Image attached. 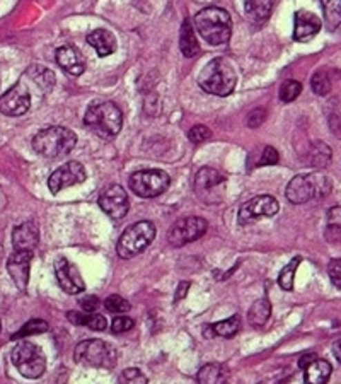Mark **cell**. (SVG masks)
I'll list each match as a JSON object with an SVG mask.
<instances>
[{
	"instance_id": "obj_1",
	"label": "cell",
	"mask_w": 341,
	"mask_h": 384,
	"mask_svg": "<svg viewBox=\"0 0 341 384\" xmlns=\"http://www.w3.org/2000/svg\"><path fill=\"white\" fill-rule=\"evenodd\" d=\"M195 31L208 45L219 46L227 43L232 35L231 14L222 7H205L195 16Z\"/></svg>"
},
{
	"instance_id": "obj_2",
	"label": "cell",
	"mask_w": 341,
	"mask_h": 384,
	"mask_svg": "<svg viewBox=\"0 0 341 384\" xmlns=\"http://www.w3.org/2000/svg\"><path fill=\"white\" fill-rule=\"evenodd\" d=\"M84 123L101 139H113L121 132L123 113L113 101H96L87 108Z\"/></svg>"
},
{
	"instance_id": "obj_3",
	"label": "cell",
	"mask_w": 341,
	"mask_h": 384,
	"mask_svg": "<svg viewBox=\"0 0 341 384\" xmlns=\"http://www.w3.org/2000/svg\"><path fill=\"white\" fill-rule=\"evenodd\" d=\"M77 146V135L65 126H46L32 137V148L39 155L57 159L68 154Z\"/></svg>"
},
{
	"instance_id": "obj_4",
	"label": "cell",
	"mask_w": 341,
	"mask_h": 384,
	"mask_svg": "<svg viewBox=\"0 0 341 384\" xmlns=\"http://www.w3.org/2000/svg\"><path fill=\"white\" fill-rule=\"evenodd\" d=\"M198 84L205 93L226 97L237 84V74L226 59H213L203 67L198 77Z\"/></svg>"
},
{
	"instance_id": "obj_5",
	"label": "cell",
	"mask_w": 341,
	"mask_h": 384,
	"mask_svg": "<svg viewBox=\"0 0 341 384\" xmlns=\"http://www.w3.org/2000/svg\"><path fill=\"white\" fill-rule=\"evenodd\" d=\"M329 191H331V180L322 173H311V175L292 177L286 184L285 197L290 204L302 205L309 200L328 197Z\"/></svg>"
},
{
	"instance_id": "obj_6",
	"label": "cell",
	"mask_w": 341,
	"mask_h": 384,
	"mask_svg": "<svg viewBox=\"0 0 341 384\" xmlns=\"http://www.w3.org/2000/svg\"><path fill=\"white\" fill-rule=\"evenodd\" d=\"M155 239V226L150 220H140V222L133 224L128 229H125V233L121 234V238L118 239L116 244V253L119 258L130 260L133 256H139L140 253H144L148 246L152 244V241Z\"/></svg>"
},
{
	"instance_id": "obj_7",
	"label": "cell",
	"mask_w": 341,
	"mask_h": 384,
	"mask_svg": "<svg viewBox=\"0 0 341 384\" xmlns=\"http://www.w3.org/2000/svg\"><path fill=\"white\" fill-rule=\"evenodd\" d=\"M12 364L28 379H38L46 371V357L36 343L19 342L10 354Z\"/></svg>"
},
{
	"instance_id": "obj_8",
	"label": "cell",
	"mask_w": 341,
	"mask_h": 384,
	"mask_svg": "<svg viewBox=\"0 0 341 384\" xmlns=\"http://www.w3.org/2000/svg\"><path fill=\"white\" fill-rule=\"evenodd\" d=\"M170 184V177L162 169H145L130 176V188L140 198H155L164 193Z\"/></svg>"
},
{
	"instance_id": "obj_9",
	"label": "cell",
	"mask_w": 341,
	"mask_h": 384,
	"mask_svg": "<svg viewBox=\"0 0 341 384\" xmlns=\"http://www.w3.org/2000/svg\"><path fill=\"white\" fill-rule=\"evenodd\" d=\"M75 362L90 367H113L116 361L115 350L103 340H84L74 350Z\"/></svg>"
},
{
	"instance_id": "obj_10",
	"label": "cell",
	"mask_w": 341,
	"mask_h": 384,
	"mask_svg": "<svg viewBox=\"0 0 341 384\" xmlns=\"http://www.w3.org/2000/svg\"><path fill=\"white\" fill-rule=\"evenodd\" d=\"M206 229H208V224H206V220L203 217H184V219L176 220L173 224V227H170L168 233V241L174 248H181V246L202 238L206 233Z\"/></svg>"
},
{
	"instance_id": "obj_11",
	"label": "cell",
	"mask_w": 341,
	"mask_h": 384,
	"mask_svg": "<svg viewBox=\"0 0 341 384\" xmlns=\"http://www.w3.org/2000/svg\"><path fill=\"white\" fill-rule=\"evenodd\" d=\"M278 210H280V205H278L277 198L271 195H257V197L242 204V207L239 209L237 220L241 226H249V224L256 222L260 217L275 215L278 213Z\"/></svg>"
},
{
	"instance_id": "obj_12",
	"label": "cell",
	"mask_w": 341,
	"mask_h": 384,
	"mask_svg": "<svg viewBox=\"0 0 341 384\" xmlns=\"http://www.w3.org/2000/svg\"><path fill=\"white\" fill-rule=\"evenodd\" d=\"M86 177H87L86 169L81 162L68 161L50 175L48 188L53 195H57L60 193L61 190H65V188H70L74 186V184L84 183Z\"/></svg>"
},
{
	"instance_id": "obj_13",
	"label": "cell",
	"mask_w": 341,
	"mask_h": 384,
	"mask_svg": "<svg viewBox=\"0 0 341 384\" xmlns=\"http://www.w3.org/2000/svg\"><path fill=\"white\" fill-rule=\"evenodd\" d=\"M97 204H99L101 210L113 220L123 219V217L128 213L130 209L128 193H126L125 188L119 186V184H111V186H108L106 190L101 193Z\"/></svg>"
},
{
	"instance_id": "obj_14",
	"label": "cell",
	"mask_w": 341,
	"mask_h": 384,
	"mask_svg": "<svg viewBox=\"0 0 341 384\" xmlns=\"http://www.w3.org/2000/svg\"><path fill=\"white\" fill-rule=\"evenodd\" d=\"M31 108V94L26 84L17 82L0 97V111L7 117H21Z\"/></svg>"
},
{
	"instance_id": "obj_15",
	"label": "cell",
	"mask_w": 341,
	"mask_h": 384,
	"mask_svg": "<svg viewBox=\"0 0 341 384\" xmlns=\"http://www.w3.org/2000/svg\"><path fill=\"white\" fill-rule=\"evenodd\" d=\"M55 275L58 285L64 289V292L70 296L81 294L86 289L84 280H82L81 273H79L77 267L72 265L67 258H57L55 262Z\"/></svg>"
},
{
	"instance_id": "obj_16",
	"label": "cell",
	"mask_w": 341,
	"mask_h": 384,
	"mask_svg": "<svg viewBox=\"0 0 341 384\" xmlns=\"http://www.w3.org/2000/svg\"><path fill=\"white\" fill-rule=\"evenodd\" d=\"M32 253L16 251L7 260V271L19 291H26L29 282V267H31Z\"/></svg>"
},
{
	"instance_id": "obj_17",
	"label": "cell",
	"mask_w": 341,
	"mask_h": 384,
	"mask_svg": "<svg viewBox=\"0 0 341 384\" xmlns=\"http://www.w3.org/2000/svg\"><path fill=\"white\" fill-rule=\"evenodd\" d=\"M293 39L299 43H307L321 31V19L309 10H297L295 19H293Z\"/></svg>"
},
{
	"instance_id": "obj_18",
	"label": "cell",
	"mask_w": 341,
	"mask_h": 384,
	"mask_svg": "<svg viewBox=\"0 0 341 384\" xmlns=\"http://www.w3.org/2000/svg\"><path fill=\"white\" fill-rule=\"evenodd\" d=\"M227 181V176L215 168H202L195 176V191L198 197L206 198V195H213V191L222 186Z\"/></svg>"
},
{
	"instance_id": "obj_19",
	"label": "cell",
	"mask_w": 341,
	"mask_h": 384,
	"mask_svg": "<svg viewBox=\"0 0 341 384\" xmlns=\"http://www.w3.org/2000/svg\"><path fill=\"white\" fill-rule=\"evenodd\" d=\"M39 242V231L32 220L21 224L12 231V244L16 251L35 253V248Z\"/></svg>"
},
{
	"instance_id": "obj_20",
	"label": "cell",
	"mask_w": 341,
	"mask_h": 384,
	"mask_svg": "<svg viewBox=\"0 0 341 384\" xmlns=\"http://www.w3.org/2000/svg\"><path fill=\"white\" fill-rule=\"evenodd\" d=\"M57 64L70 75H81L86 70V60L75 46L64 45L57 50Z\"/></svg>"
},
{
	"instance_id": "obj_21",
	"label": "cell",
	"mask_w": 341,
	"mask_h": 384,
	"mask_svg": "<svg viewBox=\"0 0 341 384\" xmlns=\"http://www.w3.org/2000/svg\"><path fill=\"white\" fill-rule=\"evenodd\" d=\"M87 43L96 50L97 57H101V59H104V57L111 55V53L116 52L115 35L111 31L103 30V28L89 32V35H87Z\"/></svg>"
},
{
	"instance_id": "obj_22",
	"label": "cell",
	"mask_w": 341,
	"mask_h": 384,
	"mask_svg": "<svg viewBox=\"0 0 341 384\" xmlns=\"http://www.w3.org/2000/svg\"><path fill=\"white\" fill-rule=\"evenodd\" d=\"M331 364L324 358H315L304 369V384H326L331 378Z\"/></svg>"
},
{
	"instance_id": "obj_23",
	"label": "cell",
	"mask_w": 341,
	"mask_h": 384,
	"mask_svg": "<svg viewBox=\"0 0 341 384\" xmlns=\"http://www.w3.org/2000/svg\"><path fill=\"white\" fill-rule=\"evenodd\" d=\"M179 50L186 59H193L199 53V43L197 35H195V28L190 19H186L181 26L179 35Z\"/></svg>"
},
{
	"instance_id": "obj_24",
	"label": "cell",
	"mask_w": 341,
	"mask_h": 384,
	"mask_svg": "<svg viewBox=\"0 0 341 384\" xmlns=\"http://www.w3.org/2000/svg\"><path fill=\"white\" fill-rule=\"evenodd\" d=\"M26 74L31 81H35L36 84H38V88L41 89L45 94L52 93L53 88H55V82H57L55 74H53L50 68L43 67V65H39V64L31 65V67L28 68Z\"/></svg>"
},
{
	"instance_id": "obj_25",
	"label": "cell",
	"mask_w": 341,
	"mask_h": 384,
	"mask_svg": "<svg viewBox=\"0 0 341 384\" xmlns=\"http://www.w3.org/2000/svg\"><path fill=\"white\" fill-rule=\"evenodd\" d=\"M198 384H227L228 372L220 364H206L198 371Z\"/></svg>"
},
{
	"instance_id": "obj_26",
	"label": "cell",
	"mask_w": 341,
	"mask_h": 384,
	"mask_svg": "<svg viewBox=\"0 0 341 384\" xmlns=\"http://www.w3.org/2000/svg\"><path fill=\"white\" fill-rule=\"evenodd\" d=\"M271 316V304L266 297H261L257 299L248 311V321L249 325L255 326V328H261L268 323Z\"/></svg>"
},
{
	"instance_id": "obj_27",
	"label": "cell",
	"mask_w": 341,
	"mask_h": 384,
	"mask_svg": "<svg viewBox=\"0 0 341 384\" xmlns=\"http://www.w3.org/2000/svg\"><path fill=\"white\" fill-rule=\"evenodd\" d=\"M307 161L311 166L319 169H324L331 164V148L324 142H314L307 152Z\"/></svg>"
},
{
	"instance_id": "obj_28",
	"label": "cell",
	"mask_w": 341,
	"mask_h": 384,
	"mask_svg": "<svg viewBox=\"0 0 341 384\" xmlns=\"http://www.w3.org/2000/svg\"><path fill=\"white\" fill-rule=\"evenodd\" d=\"M273 3L271 2H246L244 3V12L248 16V21L251 24H263L264 21L270 16Z\"/></svg>"
},
{
	"instance_id": "obj_29",
	"label": "cell",
	"mask_w": 341,
	"mask_h": 384,
	"mask_svg": "<svg viewBox=\"0 0 341 384\" xmlns=\"http://www.w3.org/2000/svg\"><path fill=\"white\" fill-rule=\"evenodd\" d=\"M324 24L329 31H336L341 26V2L340 0H322Z\"/></svg>"
},
{
	"instance_id": "obj_30",
	"label": "cell",
	"mask_w": 341,
	"mask_h": 384,
	"mask_svg": "<svg viewBox=\"0 0 341 384\" xmlns=\"http://www.w3.org/2000/svg\"><path fill=\"white\" fill-rule=\"evenodd\" d=\"M326 239L329 242H340L341 241V207H331L328 210L326 215Z\"/></svg>"
},
{
	"instance_id": "obj_31",
	"label": "cell",
	"mask_w": 341,
	"mask_h": 384,
	"mask_svg": "<svg viewBox=\"0 0 341 384\" xmlns=\"http://www.w3.org/2000/svg\"><path fill=\"white\" fill-rule=\"evenodd\" d=\"M210 328H212L213 336L219 335L224 336V338H232V336L237 335V332L241 329V316L234 314V316H231L228 320L210 325Z\"/></svg>"
},
{
	"instance_id": "obj_32",
	"label": "cell",
	"mask_w": 341,
	"mask_h": 384,
	"mask_svg": "<svg viewBox=\"0 0 341 384\" xmlns=\"http://www.w3.org/2000/svg\"><path fill=\"white\" fill-rule=\"evenodd\" d=\"M302 258L300 256H295L289 265L284 267V270L280 271V277H278V285H280L284 291H292L293 289V278H295V271L297 267L300 265Z\"/></svg>"
},
{
	"instance_id": "obj_33",
	"label": "cell",
	"mask_w": 341,
	"mask_h": 384,
	"mask_svg": "<svg viewBox=\"0 0 341 384\" xmlns=\"http://www.w3.org/2000/svg\"><path fill=\"white\" fill-rule=\"evenodd\" d=\"M48 323L43 320H31L28 321L23 328L19 329L17 333H14L12 340H21V338H26V336H32V335H41V333L48 332Z\"/></svg>"
},
{
	"instance_id": "obj_34",
	"label": "cell",
	"mask_w": 341,
	"mask_h": 384,
	"mask_svg": "<svg viewBox=\"0 0 341 384\" xmlns=\"http://www.w3.org/2000/svg\"><path fill=\"white\" fill-rule=\"evenodd\" d=\"M311 88L318 96H326L331 90V79H329L328 70L321 68V70L315 72L313 79H311Z\"/></svg>"
},
{
	"instance_id": "obj_35",
	"label": "cell",
	"mask_w": 341,
	"mask_h": 384,
	"mask_svg": "<svg viewBox=\"0 0 341 384\" xmlns=\"http://www.w3.org/2000/svg\"><path fill=\"white\" fill-rule=\"evenodd\" d=\"M300 93H302V84L299 81H295V79H289V81H285L282 84L280 99L284 103H292V101H295L300 96Z\"/></svg>"
},
{
	"instance_id": "obj_36",
	"label": "cell",
	"mask_w": 341,
	"mask_h": 384,
	"mask_svg": "<svg viewBox=\"0 0 341 384\" xmlns=\"http://www.w3.org/2000/svg\"><path fill=\"white\" fill-rule=\"evenodd\" d=\"M118 384H148V379L140 369L128 367L118 376Z\"/></svg>"
},
{
	"instance_id": "obj_37",
	"label": "cell",
	"mask_w": 341,
	"mask_h": 384,
	"mask_svg": "<svg viewBox=\"0 0 341 384\" xmlns=\"http://www.w3.org/2000/svg\"><path fill=\"white\" fill-rule=\"evenodd\" d=\"M104 307H106L110 313L115 314H121L130 311V303L126 299H123L121 296H110L106 300H104Z\"/></svg>"
},
{
	"instance_id": "obj_38",
	"label": "cell",
	"mask_w": 341,
	"mask_h": 384,
	"mask_svg": "<svg viewBox=\"0 0 341 384\" xmlns=\"http://www.w3.org/2000/svg\"><path fill=\"white\" fill-rule=\"evenodd\" d=\"M212 137V130L205 125H195L193 128L188 132V139L193 144H203Z\"/></svg>"
},
{
	"instance_id": "obj_39",
	"label": "cell",
	"mask_w": 341,
	"mask_h": 384,
	"mask_svg": "<svg viewBox=\"0 0 341 384\" xmlns=\"http://www.w3.org/2000/svg\"><path fill=\"white\" fill-rule=\"evenodd\" d=\"M278 161H280V155H278L277 148L266 146L263 148V152H261V157L260 161H257V166H275Z\"/></svg>"
},
{
	"instance_id": "obj_40",
	"label": "cell",
	"mask_w": 341,
	"mask_h": 384,
	"mask_svg": "<svg viewBox=\"0 0 341 384\" xmlns=\"http://www.w3.org/2000/svg\"><path fill=\"white\" fill-rule=\"evenodd\" d=\"M268 113L264 108H256V110H253L251 113L248 115V126L249 128H257V126H261L264 123V119H266Z\"/></svg>"
},
{
	"instance_id": "obj_41",
	"label": "cell",
	"mask_w": 341,
	"mask_h": 384,
	"mask_svg": "<svg viewBox=\"0 0 341 384\" xmlns=\"http://www.w3.org/2000/svg\"><path fill=\"white\" fill-rule=\"evenodd\" d=\"M135 323H133L132 318L128 316H116L113 320V323H111V329H113L115 333H125L128 332V329H132Z\"/></svg>"
},
{
	"instance_id": "obj_42",
	"label": "cell",
	"mask_w": 341,
	"mask_h": 384,
	"mask_svg": "<svg viewBox=\"0 0 341 384\" xmlns=\"http://www.w3.org/2000/svg\"><path fill=\"white\" fill-rule=\"evenodd\" d=\"M328 275H329V278H331L333 285H335V287H338L341 291V258L333 260V262L329 263Z\"/></svg>"
},
{
	"instance_id": "obj_43",
	"label": "cell",
	"mask_w": 341,
	"mask_h": 384,
	"mask_svg": "<svg viewBox=\"0 0 341 384\" xmlns=\"http://www.w3.org/2000/svg\"><path fill=\"white\" fill-rule=\"evenodd\" d=\"M106 326H108V321L103 314H99V313L90 314V320H89V325H87V328L94 329V332H104Z\"/></svg>"
},
{
	"instance_id": "obj_44",
	"label": "cell",
	"mask_w": 341,
	"mask_h": 384,
	"mask_svg": "<svg viewBox=\"0 0 341 384\" xmlns=\"http://www.w3.org/2000/svg\"><path fill=\"white\" fill-rule=\"evenodd\" d=\"M99 299L96 296H86L84 299H81V307L84 309V313L87 314H92L96 313L97 307H99Z\"/></svg>"
},
{
	"instance_id": "obj_45",
	"label": "cell",
	"mask_w": 341,
	"mask_h": 384,
	"mask_svg": "<svg viewBox=\"0 0 341 384\" xmlns=\"http://www.w3.org/2000/svg\"><path fill=\"white\" fill-rule=\"evenodd\" d=\"M190 282H181L179 285H177V291H176V296H174V300H181L183 297H186L188 294V289H190Z\"/></svg>"
},
{
	"instance_id": "obj_46",
	"label": "cell",
	"mask_w": 341,
	"mask_h": 384,
	"mask_svg": "<svg viewBox=\"0 0 341 384\" xmlns=\"http://www.w3.org/2000/svg\"><path fill=\"white\" fill-rule=\"evenodd\" d=\"M315 358H318V355H315V354H306V355H304V357H300L299 367H300V369H306L307 365L313 364Z\"/></svg>"
},
{
	"instance_id": "obj_47",
	"label": "cell",
	"mask_w": 341,
	"mask_h": 384,
	"mask_svg": "<svg viewBox=\"0 0 341 384\" xmlns=\"http://www.w3.org/2000/svg\"><path fill=\"white\" fill-rule=\"evenodd\" d=\"M333 354H335V357L338 358V362L341 364V338L335 340V343H333Z\"/></svg>"
},
{
	"instance_id": "obj_48",
	"label": "cell",
	"mask_w": 341,
	"mask_h": 384,
	"mask_svg": "<svg viewBox=\"0 0 341 384\" xmlns=\"http://www.w3.org/2000/svg\"><path fill=\"white\" fill-rule=\"evenodd\" d=\"M261 384H263V383H261Z\"/></svg>"
}]
</instances>
